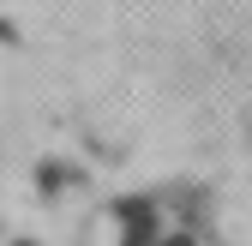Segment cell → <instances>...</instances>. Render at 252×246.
<instances>
[{
    "mask_svg": "<svg viewBox=\"0 0 252 246\" xmlns=\"http://www.w3.org/2000/svg\"><path fill=\"white\" fill-rule=\"evenodd\" d=\"M168 246H192V240H168Z\"/></svg>",
    "mask_w": 252,
    "mask_h": 246,
    "instance_id": "cell-1",
    "label": "cell"
}]
</instances>
